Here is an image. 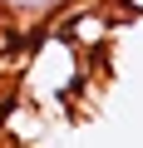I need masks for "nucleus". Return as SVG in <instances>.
<instances>
[{"instance_id": "f257e3e1", "label": "nucleus", "mask_w": 143, "mask_h": 148, "mask_svg": "<svg viewBox=\"0 0 143 148\" xmlns=\"http://www.w3.org/2000/svg\"><path fill=\"white\" fill-rule=\"evenodd\" d=\"M79 54L64 35H44L25 54V94L30 99H64L79 89Z\"/></svg>"}, {"instance_id": "f03ea898", "label": "nucleus", "mask_w": 143, "mask_h": 148, "mask_svg": "<svg viewBox=\"0 0 143 148\" xmlns=\"http://www.w3.org/2000/svg\"><path fill=\"white\" fill-rule=\"evenodd\" d=\"M74 0H0V20H10V25H49Z\"/></svg>"}]
</instances>
